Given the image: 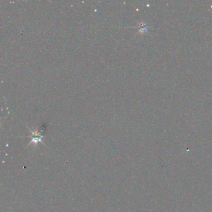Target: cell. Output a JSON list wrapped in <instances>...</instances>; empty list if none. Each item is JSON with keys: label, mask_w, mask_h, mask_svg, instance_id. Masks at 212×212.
<instances>
[{"label": "cell", "mask_w": 212, "mask_h": 212, "mask_svg": "<svg viewBox=\"0 0 212 212\" xmlns=\"http://www.w3.org/2000/svg\"><path fill=\"white\" fill-rule=\"evenodd\" d=\"M31 131V130H30ZM31 132H32V136H31V138H32V141L31 142H37L38 141L41 142V138H42V136L41 135V134L39 132L36 131H31Z\"/></svg>", "instance_id": "cell-1"}]
</instances>
